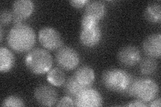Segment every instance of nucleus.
<instances>
[{
	"mask_svg": "<svg viewBox=\"0 0 161 107\" xmlns=\"http://www.w3.org/2000/svg\"><path fill=\"white\" fill-rule=\"evenodd\" d=\"M125 106H138V107H141V106H148V104L145 103L144 102L140 101L139 100H136L134 101L131 102V103L124 105Z\"/></svg>",
	"mask_w": 161,
	"mask_h": 107,
	"instance_id": "obj_24",
	"label": "nucleus"
},
{
	"mask_svg": "<svg viewBox=\"0 0 161 107\" xmlns=\"http://www.w3.org/2000/svg\"><path fill=\"white\" fill-rule=\"evenodd\" d=\"M73 76L84 88L92 86L95 81L94 70L89 66H83L79 68L75 71Z\"/></svg>",
	"mask_w": 161,
	"mask_h": 107,
	"instance_id": "obj_13",
	"label": "nucleus"
},
{
	"mask_svg": "<svg viewBox=\"0 0 161 107\" xmlns=\"http://www.w3.org/2000/svg\"><path fill=\"white\" fill-rule=\"evenodd\" d=\"M55 59L59 67L67 71L77 68L80 62L79 53L68 45H62L57 50Z\"/></svg>",
	"mask_w": 161,
	"mask_h": 107,
	"instance_id": "obj_5",
	"label": "nucleus"
},
{
	"mask_svg": "<svg viewBox=\"0 0 161 107\" xmlns=\"http://www.w3.org/2000/svg\"><path fill=\"white\" fill-rule=\"evenodd\" d=\"M47 78L48 83L53 86L60 87L64 85L66 81V76L63 70L60 68H54L47 72Z\"/></svg>",
	"mask_w": 161,
	"mask_h": 107,
	"instance_id": "obj_17",
	"label": "nucleus"
},
{
	"mask_svg": "<svg viewBox=\"0 0 161 107\" xmlns=\"http://www.w3.org/2000/svg\"><path fill=\"white\" fill-rule=\"evenodd\" d=\"M144 52L148 57L160 58L161 55V35L151 34L144 40L142 44Z\"/></svg>",
	"mask_w": 161,
	"mask_h": 107,
	"instance_id": "obj_11",
	"label": "nucleus"
},
{
	"mask_svg": "<svg viewBox=\"0 0 161 107\" xmlns=\"http://www.w3.org/2000/svg\"><path fill=\"white\" fill-rule=\"evenodd\" d=\"M161 106V100L160 98H156L153 100L150 101V103L148 104V106L150 107H160Z\"/></svg>",
	"mask_w": 161,
	"mask_h": 107,
	"instance_id": "obj_25",
	"label": "nucleus"
},
{
	"mask_svg": "<svg viewBox=\"0 0 161 107\" xmlns=\"http://www.w3.org/2000/svg\"><path fill=\"white\" fill-rule=\"evenodd\" d=\"M118 59L120 64L127 67H132L141 60L140 51L134 45H127L119 51Z\"/></svg>",
	"mask_w": 161,
	"mask_h": 107,
	"instance_id": "obj_10",
	"label": "nucleus"
},
{
	"mask_svg": "<svg viewBox=\"0 0 161 107\" xmlns=\"http://www.w3.org/2000/svg\"><path fill=\"white\" fill-rule=\"evenodd\" d=\"M38 40L42 46L48 50H57L63 45L60 33L51 27H44L38 32Z\"/></svg>",
	"mask_w": 161,
	"mask_h": 107,
	"instance_id": "obj_7",
	"label": "nucleus"
},
{
	"mask_svg": "<svg viewBox=\"0 0 161 107\" xmlns=\"http://www.w3.org/2000/svg\"><path fill=\"white\" fill-rule=\"evenodd\" d=\"M34 98L40 105L53 106L57 103L58 94L53 86L42 84L35 89Z\"/></svg>",
	"mask_w": 161,
	"mask_h": 107,
	"instance_id": "obj_8",
	"label": "nucleus"
},
{
	"mask_svg": "<svg viewBox=\"0 0 161 107\" xmlns=\"http://www.w3.org/2000/svg\"><path fill=\"white\" fill-rule=\"evenodd\" d=\"M13 21V13L12 11L8 9H3L0 14V22L1 25H6L9 24Z\"/></svg>",
	"mask_w": 161,
	"mask_h": 107,
	"instance_id": "obj_21",
	"label": "nucleus"
},
{
	"mask_svg": "<svg viewBox=\"0 0 161 107\" xmlns=\"http://www.w3.org/2000/svg\"><path fill=\"white\" fill-rule=\"evenodd\" d=\"M74 101L75 105L79 107H99L103 104L102 94L91 86L83 88Z\"/></svg>",
	"mask_w": 161,
	"mask_h": 107,
	"instance_id": "obj_6",
	"label": "nucleus"
},
{
	"mask_svg": "<svg viewBox=\"0 0 161 107\" xmlns=\"http://www.w3.org/2000/svg\"><path fill=\"white\" fill-rule=\"evenodd\" d=\"M2 106H16L21 107L24 106L25 104L23 99L20 98L19 96L16 95H11L5 99L2 103Z\"/></svg>",
	"mask_w": 161,
	"mask_h": 107,
	"instance_id": "obj_20",
	"label": "nucleus"
},
{
	"mask_svg": "<svg viewBox=\"0 0 161 107\" xmlns=\"http://www.w3.org/2000/svg\"><path fill=\"white\" fill-rule=\"evenodd\" d=\"M53 57L47 50L35 48L28 53L25 64L32 73L37 75L47 73L53 66Z\"/></svg>",
	"mask_w": 161,
	"mask_h": 107,
	"instance_id": "obj_4",
	"label": "nucleus"
},
{
	"mask_svg": "<svg viewBox=\"0 0 161 107\" xmlns=\"http://www.w3.org/2000/svg\"><path fill=\"white\" fill-rule=\"evenodd\" d=\"M133 78L132 75L124 70L109 68L103 72L102 82L105 88L123 94Z\"/></svg>",
	"mask_w": 161,
	"mask_h": 107,
	"instance_id": "obj_3",
	"label": "nucleus"
},
{
	"mask_svg": "<svg viewBox=\"0 0 161 107\" xmlns=\"http://www.w3.org/2000/svg\"><path fill=\"white\" fill-rule=\"evenodd\" d=\"M34 11V3L30 0H17L12 6L14 16L22 20L28 19Z\"/></svg>",
	"mask_w": 161,
	"mask_h": 107,
	"instance_id": "obj_12",
	"label": "nucleus"
},
{
	"mask_svg": "<svg viewBox=\"0 0 161 107\" xmlns=\"http://www.w3.org/2000/svg\"><path fill=\"white\" fill-rule=\"evenodd\" d=\"M63 86L65 94L72 97L73 99L79 94L80 91L85 88L77 82V80L73 76L66 80Z\"/></svg>",
	"mask_w": 161,
	"mask_h": 107,
	"instance_id": "obj_18",
	"label": "nucleus"
},
{
	"mask_svg": "<svg viewBox=\"0 0 161 107\" xmlns=\"http://www.w3.org/2000/svg\"><path fill=\"white\" fill-rule=\"evenodd\" d=\"M7 41L9 46L17 52L31 50L36 43V33L29 25L20 24L9 30Z\"/></svg>",
	"mask_w": 161,
	"mask_h": 107,
	"instance_id": "obj_1",
	"label": "nucleus"
},
{
	"mask_svg": "<svg viewBox=\"0 0 161 107\" xmlns=\"http://www.w3.org/2000/svg\"><path fill=\"white\" fill-rule=\"evenodd\" d=\"M15 64L14 54L8 48H0V72H8L11 70Z\"/></svg>",
	"mask_w": 161,
	"mask_h": 107,
	"instance_id": "obj_15",
	"label": "nucleus"
},
{
	"mask_svg": "<svg viewBox=\"0 0 161 107\" xmlns=\"http://www.w3.org/2000/svg\"><path fill=\"white\" fill-rule=\"evenodd\" d=\"M105 13L106 7L103 2L101 1H89L85 6L84 15L99 22L105 16Z\"/></svg>",
	"mask_w": 161,
	"mask_h": 107,
	"instance_id": "obj_14",
	"label": "nucleus"
},
{
	"mask_svg": "<svg viewBox=\"0 0 161 107\" xmlns=\"http://www.w3.org/2000/svg\"><path fill=\"white\" fill-rule=\"evenodd\" d=\"M158 68V62L154 58L147 57L140 61V70L144 75L153 74Z\"/></svg>",
	"mask_w": 161,
	"mask_h": 107,
	"instance_id": "obj_19",
	"label": "nucleus"
},
{
	"mask_svg": "<svg viewBox=\"0 0 161 107\" xmlns=\"http://www.w3.org/2000/svg\"><path fill=\"white\" fill-rule=\"evenodd\" d=\"M57 106H74L75 101L74 99L70 97L69 96H64V97L60 99L58 101H57Z\"/></svg>",
	"mask_w": 161,
	"mask_h": 107,
	"instance_id": "obj_22",
	"label": "nucleus"
},
{
	"mask_svg": "<svg viewBox=\"0 0 161 107\" xmlns=\"http://www.w3.org/2000/svg\"><path fill=\"white\" fill-rule=\"evenodd\" d=\"M159 93V86L153 79L149 78H133L123 95L134 97L145 103H150Z\"/></svg>",
	"mask_w": 161,
	"mask_h": 107,
	"instance_id": "obj_2",
	"label": "nucleus"
},
{
	"mask_svg": "<svg viewBox=\"0 0 161 107\" xmlns=\"http://www.w3.org/2000/svg\"><path fill=\"white\" fill-rule=\"evenodd\" d=\"M89 2V1H88V0H73V1H70V5L73 8L77 9H80L86 6Z\"/></svg>",
	"mask_w": 161,
	"mask_h": 107,
	"instance_id": "obj_23",
	"label": "nucleus"
},
{
	"mask_svg": "<svg viewBox=\"0 0 161 107\" xmlns=\"http://www.w3.org/2000/svg\"><path fill=\"white\" fill-rule=\"evenodd\" d=\"M102 37V32L99 24L93 26L81 28L80 32V42L84 46L93 48L99 44Z\"/></svg>",
	"mask_w": 161,
	"mask_h": 107,
	"instance_id": "obj_9",
	"label": "nucleus"
},
{
	"mask_svg": "<svg viewBox=\"0 0 161 107\" xmlns=\"http://www.w3.org/2000/svg\"><path fill=\"white\" fill-rule=\"evenodd\" d=\"M0 34H1V36H0V40H1V42H2L3 40V28L1 25V28H0Z\"/></svg>",
	"mask_w": 161,
	"mask_h": 107,
	"instance_id": "obj_26",
	"label": "nucleus"
},
{
	"mask_svg": "<svg viewBox=\"0 0 161 107\" xmlns=\"http://www.w3.org/2000/svg\"><path fill=\"white\" fill-rule=\"evenodd\" d=\"M144 18L152 24H160L161 22L160 2L150 3L144 10Z\"/></svg>",
	"mask_w": 161,
	"mask_h": 107,
	"instance_id": "obj_16",
	"label": "nucleus"
}]
</instances>
